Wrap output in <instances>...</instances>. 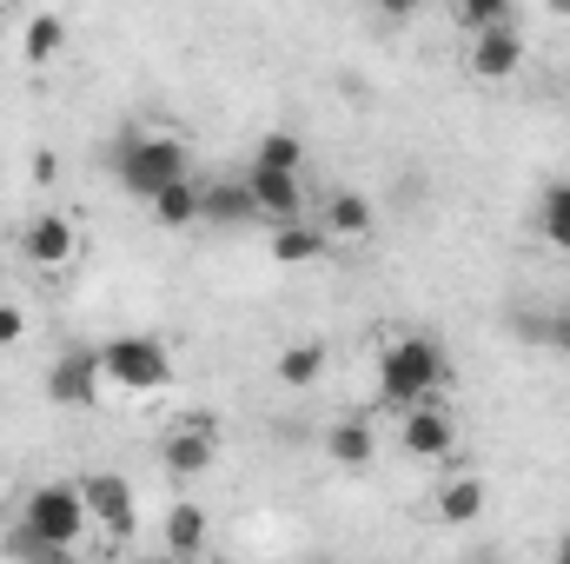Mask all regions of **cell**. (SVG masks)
<instances>
[{
  "mask_svg": "<svg viewBox=\"0 0 570 564\" xmlns=\"http://www.w3.org/2000/svg\"><path fill=\"white\" fill-rule=\"evenodd\" d=\"M444 379H451V359H444V346L425 339V332H405V339H392L379 352V399L399 406V412H419Z\"/></svg>",
  "mask_w": 570,
  "mask_h": 564,
  "instance_id": "6da1fadb",
  "label": "cell"
},
{
  "mask_svg": "<svg viewBox=\"0 0 570 564\" xmlns=\"http://www.w3.org/2000/svg\"><path fill=\"white\" fill-rule=\"evenodd\" d=\"M20 525L47 545V552H73L80 545V532L94 525L87 518V498H80V485H67V478H47V485H33L27 492V505H20Z\"/></svg>",
  "mask_w": 570,
  "mask_h": 564,
  "instance_id": "7a4b0ae2",
  "label": "cell"
},
{
  "mask_svg": "<svg viewBox=\"0 0 570 564\" xmlns=\"http://www.w3.org/2000/svg\"><path fill=\"white\" fill-rule=\"evenodd\" d=\"M114 173H120V186H127L134 200L153 206L166 186H179V179H186V140H173V134H134V140L120 146Z\"/></svg>",
  "mask_w": 570,
  "mask_h": 564,
  "instance_id": "3957f363",
  "label": "cell"
},
{
  "mask_svg": "<svg viewBox=\"0 0 570 564\" xmlns=\"http://www.w3.org/2000/svg\"><path fill=\"white\" fill-rule=\"evenodd\" d=\"M100 372L107 386H127V392H159L173 379V346L153 339V332H120L100 346Z\"/></svg>",
  "mask_w": 570,
  "mask_h": 564,
  "instance_id": "277c9868",
  "label": "cell"
},
{
  "mask_svg": "<svg viewBox=\"0 0 570 564\" xmlns=\"http://www.w3.org/2000/svg\"><path fill=\"white\" fill-rule=\"evenodd\" d=\"M73 253H80V226H73L67 213H33V220H27V233H20V260H27V266L67 273Z\"/></svg>",
  "mask_w": 570,
  "mask_h": 564,
  "instance_id": "5b68a950",
  "label": "cell"
},
{
  "mask_svg": "<svg viewBox=\"0 0 570 564\" xmlns=\"http://www.w3.org/2000/svg\"><path fill=\"white\" fill-rule=\"evenodd\" d=\"M100 386H107V372H100V352H94V346H73V352H60V359L47 366V399H53V406L87 412V406L100 399Z\"/></svg>",
  "mask_w": 570,
  "mask_h": 564,
  "instance_id": "8992f818",
  "label": "cell"
},
{
  "mask_svg": "<svg viewBox=\"0 0 570 564\" xmlns=\"http://www.w3.org/2000/svg\"><path fill=\"white\" fill-rule=\"evenodd\" d=\"M80 498H87V518L100 532H114V538H127L140 525V498H134V485L120 471H87L80 478Z\"/></svg>",
  "mask_w": 570,
  "mask_h": 564,
  "instance_id": "52a82bcc",
  "label": "cell"
},
{
  "mask_svg": "<svg viewBox=\"0 0 570 564\" xmlns=\"http://www.w3.org/2000/svg\"><path fill=\"white\" fill-rule=\"evenodd\" d=\"M213 458H219V431H213V419H173L166 445H159V465H166L173 478H199Z\"/></svg>",
  "mask_w": 570,
  "mask_h": 564,
  "instance_id": "ba28073f",
  "label": "cell"
},
{
  "mask_svg": "<svg viewBox=\"0 0 570 564\" xmlns=\"http://www.w3.org/2000/svg\"><path fill=\"white\" fill-rule=\"evenodd\" d=\"M246 193H253L259 220H273V226H298V220H305V186H298V173L246 166Z\"/></svg>",
  "mask_w": 570,
  "mask_h": 564,
  "instance_id": "9c48e42d",
  "label": "cell"
},
{
  "mask_svg": "<svg viewBox=\"0 0 570 564\" xmlns=\"http://www.w3.org/2000/svg\"><path fill=\"white\" fill-rule=\"evenodd\" d=\"M399 445L412 458H425V465H444L458 451V425H451V412H438V406H419V412H405V425H399Z\"/></svg>",
  "mask_w": 570,
  "mask_h": 564,
  "instance_id": "30bf717a",
  "label": "cell"
},
{
  "mask_svg": "<svg viewBox=\"0 0 570 564\" xmlns=\"http://www.w3.org/2000/svg\"><path fill=\"white\" fill-rule=\"evenodd\" d=\"M518 67H524V33L518 27H498V33L471 40V74L478 80H511Z\"/></svg>",
  "mask_w": 570,
  "mask_h": 564,
  "instance_id": "8fae6325",
  "label": "cell"
},
{
  "mask_svg": "<svg viewBox=\"0 0 570 564\" xmlns=\"http://www.w3.org/2000/svg\"><path fill=\"white\" fill-rule=\"evenodd\" d=\"M325 366H332V352L318 339H298V346H285L279 359H273V379H279L285 392H312L325 379Z\"/></svg>",
  "mask_w": 570,
  "mask_h": 564,
  "instance_id": "7c38bea8",
  "label": "cell"
},
{
  "mask_svg": "<svg viewBox=\"0 0 570 564\" xmlns=\"http://www.w3.org/2000/svg\"><path fill=\"white\" fill-rule=\"evenodd\" d=\"M372 226H379V206H372L365 193H352V186H345V193H332V200H325V240H365Z\"/></svg>",
  "mask_w": 570,
  "mask_h": 564,
  "instance_id": "4fadbf2b",
  "label": "cell"
},
{
  "mask_svg": "<svg viewBox=\"0 0 570 564\" xmlns=\"http://www.w3.org/2000/svg\"><path fill=\"white\" fill-rule=\"evenodd\" d=\"M199 220H213V226H239V220H259V206H253L246 179H219V186H199Z\"/></svg>",
  "mask_w": 570,
  "mask_h": 564,
  "instance_id": "5bb4252c",
  "label": "cell"
},
{
  "mask_svg": "<svg viewBox=\"0 0 570 564\" xmlns=\"http://www.w3.org/2000/svg\"><path fill=\"white\" fill-rule=\"evenodd\" d=\"M325 246H332V240H325V226H312V220H298V226H279V233H273V260H279V266H318Z\"/></svg>",
  "mask_w": 570,
  "mask_h": 564,
  "instance_id": "9a60e30c",
  "label": "cell"
},
{
  "mask_svg": "<svg viewBox=\"0 0 570 564\" xmlns=\"http://www.w3.org/2000/svg\"><path fill=\"white\" fill-rule=\"evenodd\" d=\"M206 532H213V525H206V512H199L193 498L166 512V552H173V558H186V564H193L199 552H206Z\"/></svg>",
  "mask_w": 570,
  "mask_h": 564,
  "instance_id": "2e32d148",
  "label": "cell"
},
{
  "mask_svg": "<svg viewBox=\"0 0 570 564\" xmlns=\"http://www.w3.org/2000/svg\"><path fill=\"white\" fill-rule=\"evenodd\" d=\"M325 451H332L338 465H352V471H358V465H372V458H379V431H372L365 419H338L332 431H325Z\"/></svg>",
  "mask_w": 570,
  "mask_h": 564,
  "instance_id": "e0dca14e",
  "label": "cell"
},
{
  "mask_svg": "<svg viewBox=\"0 0 570 564\" xmlns=\"http://www.w3.org/2000/svg\"><path fill=\"white\" fill-rule=\"evenodd\" d=\"M438 518L444 525H478L484 518V478H444L438 485Z\"/></svg>",
  "mask_w": 570,
  "mask_h": 564,
  "instance_id": "ac0fdd59",
  "label": "cell"
},
{
  "mask_svg": "<svg viewBox=\"0 0 570 564\" xmlns=\"http://www.w3.org/2000/svg\"><path fill=\"white\" fill-rule=\"evenodd\" d=\"M538 233H544L558 253H570V179L544 186V200H538Z\"/></svg>",
  "mask_w": 570,
  "mask_h": 564,
  "instance_id": "d6986e66",
  "label": "cell"
},
{
  "mask_svg": "<svg viewBox=\"0 0 570 564\" xmlns=\"http://www.w3.org/2000/svg\"><path fill=\"white\" fill-rule=\"evenodd\" d=\"M60 47H67V20H60V13H33L27 33H20V54H27L33 67H47Z\"/></svg>",
  "mask_w": 570,
  "mask_h": 564,
  "instance_id": "ffe728a7",
  "label": "cell"
},
{
  "mask_svg": "<svg viewBox=\"0 0 570 564\" xmlns=\"http://www.w3.org/2000/svg\"><path fill=\"white\" fill-rule=\"evenodd\" d=\"M193 220H199V186H193V179H179V186H166V193L153 200V226L173 233V226H193Z\"/></svg>",
  "mask_w": 570,
  "mask_h": 564,
  "instance_id": "44dd1931",
  "label": "cell"
},
{
  "mask_svg": "<svg viewBox=\"0 0 570 564\" xmlns=\"http://www.w3.org/2000/svg\"><path fill=\"white\" fill-rule=\"evenodd\" d=\"M458 27L478 40V33H498V27H518V7L511 0H464L458 7Z\"/></svg>",
  "mask_w": 570,
  "mask_h": 564,
  "instance_id": "7402d4cb",
  "label": "cell"
},
{
  "mask_svg": "<svg viewBox=\"0 0 570 564\" xmlns=\"http://www.w3.org/2000/svg\"><path fill=\"white\" fill-rule=\"evenodd\" d=\"M253 166H266V173H298V166H305V140H298V134H266V140L253 146Z\"/></svg>",
  "mask_w": 570,
  "mask_h": 564,
  "instance_id": "603a6c76",
  "label": "cell"
},
{
  "mask_svg": "<svg viewBox=\"0 0 570 564\" xmlns=\"http://www.w3.org/2000/svg\"><path fill=\"white\" fill-rule=\"evenodd\" d=\"M7 558H13V564H53V558H67V552H47V545L13 518V532H7Z\"/></svg>",
  "mask_w": 570,
  "mask_h": 564,
  "instance_id": "cb8c5ba5",
  "label": "cell"
},
{
  "mask_svg": "<svg viewBox=\"0 0 570 564\" xmlns=\"http://www.w3.org/2000/svg\"><path fill=\"white\" fill-rule=\"evenodd\" d=\"M20 332H27V312L13 299H0V346H20Z\"/></svg>",
  "mask_w": 570,
  "mask_h": 564,
  "instance_id": "d4e9b609",
  "label": "cell"
},
{
  "mask_svg": "<svg viewBox=\"0 0 570 564\" xmlns=\"http://www.w3.org/2000/svg\"><path fill=\"white\" fill-rule=\"evenodd\" d=\"M544 339H551V346H564V352H570V305H564V312H551V325H544Z\"/></svg>",
  "mask_w": 570,
  "mask_h": 564,
  "instance_id": "484cf974",
  "label": "cell"
},
{
  "mask_svg": "<svg viewBox=\"0 0 570 564\" xmlns=\"http://www.w3.org/2000/svg\"><path fill=\"white\" fill-rule=\"evenodd\" d=\"M471 564H511V558H498V552H478V558H471Z\"/></svg>",
  "mask_w": 570,
  "mask_h": 564,
  "instance_id": "4316f807",
  "label": "cell"
},
{
  "mask_svg": "<svg viewBox=\"0 0 570 564\" xmlns=\"http://www.w3.org/2000/svg\"><path fill=\"white\" fill-rule=\"evenodd\" d=\"M146 564H186V558H173V552H159V558H146Z\"/></svg>",
  "mask_w": 570,
  "mask_h": 564,
  "instance_id": "83f0119b",
  "label": "cell"
},
{
  "mask_svg": "<svg viewBox=\"0 0 570 564\" xmlns=\"http://www.w3.org/2000/svg\"><path fill=\"white\" fill-rule=\"evenodd\" d=\"M564 558H570V532H564Z\"/></svg>",
  "mask_w": 570,
  "mask_h": 564,
  "instance_id": "f1b7e54d",
  "label": "cell"
},
{
  "mask_svg": "<svg viewBox=\"0 0 570 564\" xmlns=\"http://www.w3.org/2000/svg\"><path fill=\"white\" fill-rule=\"evenodd\" d=\"M305 564H332V558H305Z\"/></svg>",
  "mask_w": 570,
  "mask_h": 564,
  "instance_id": "f546056e",
  "label": "cell"
},
{
  "mask_svg": "<svg viewBox=\"0 0 570 564\" xmlns=\"http://www.w3.org/2000/svg\"><path fill=\"white\" fill-rule=\"evenodd\" d=\"M0 27H7V13H0Z\"/></svg>",
  "mask_w": 570,
  "mask_h": 564,
  "instance_id": "4dcf8cb0",
  "label": "cell"
},
{
  "mask_svg": "<svg viewBox=\"0 0 570 564\" xmlns=\"http://www.w3.org/2000/svg\"><path fill=\"white\" fill-rule=\"evenodd\" d=\"M53 564H67V558H53Z\"/></svg>",
  "mask_w": 570,
  "mask_h": 564,
  "instance_id": "1f68e13d",
  "label": "cell"
},
{
  "mask_svg": "<svg viewBox=\"0 0 570 564\" xmlns=\"http://www.w3.org/2000/svg\"><path fill=\"white\" fill-rule=\"evenodd\" d=\"M564 564H570V558H564Z\"/></svg>",
  "mask_w": 570,
  "mask_h": 564,
  "instance_id": "d6a6232c",
  "label": "cell"
}]
</instances>
